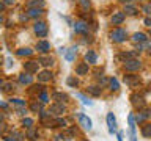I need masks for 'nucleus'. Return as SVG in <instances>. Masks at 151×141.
I'll use <instances>...</instances> for the list:
<instances>
[{
	"instance_id": "1",
	"label": "nucleus",
	"mask_w": 151,
	"mask_h": 141,
	"mask_svg": "<svg viewBox=\"0 0 151 141\" xmlns=\"http://www.w3.org/2000/svg\"><path fill=\"white\" fill-rule=\"evenodd\" d=\"M126 36H127V33L123 28H115L113 31H110V39L113 42H123L126 39Z\"/></svg>"
},
{
	"instance_id": "2",
	"label": "nucleus",
	"mask_w": 151,
	"mask_h": 141,
	"mask_svg": "<svg viewBox=\"0 0 151 141\" xmlns=\"http://www.w3.org/2000/svg\"><path fill=\"white\" fill-rule=\"evenodd\" d=\"M142 68V63L139 60H135V58H131V60H126L124 61V69L126 70H139Z\"/></svg>"
},
{
	"instance_id": "3",
	"label": "nucleus",
	"mask_w": 151,
	"mask_h": 141,
	"mask_svg": "<svg viewBox=\"0 0 151 141\" xmlns=\"http://www.w3.org/2000/svg\"><path fill=\"white\" fill-rule=\"evenodd\" d=\"M127 121H129V141H137V135H135V118H134V115H129Z\"/></svg>"
},
{
	"instance_id": "4",
	"label": "nucleus",
	"mask_w": 151,
	"mask_h": 141,
	"mask_svg": "<svg viewBox=\"0 0 151 141\" xmlns=\"http://www.w3.org/2000/svg\"><path fill=\"white\" fill-rule=\"evenodd\" d=\"M77 118H79V124L83 127L85 130H91V119L87 116V115H83V113H79L77 115Z\"/></svg>"
},
{
	"instance_id": "5",
	"label": "nucleus",
	"mask_w": 151,
	"mask_h": 141,
	"mask_svg": "<svg viewBox=\"0 0 151 141\" xmlns=\"http://www.w3.org/2000/svg\"><path fill=\"white\" fill-rule=\"evenodd\" d=\"M107 125H109V132L113 135V133H116V119H115V116H113V113H107Z\"/></svg>"
},
{
	"instance_id": "6",
	"label": "nucleus",
	"mask_w": 151,
	"mask_h": 141,
	"mask_svg": "<svg viewBox=\"0 0 151 141\" xmlns=\"http://www.w3.org/2000/svg\"><path fill=\"white\" fill-rule=\"evenodd\" d=\"M33 28H35V33H36L38 36L44 38L47 35V25H46V22H36Z\"/></svg>"
},
{
	"instance_id": "7",
	"label": "nucleus",
	"mask_w": 151,
	"mask_h": 141,
	"mask_svg": "<svg viewBox=\"0 0 151 141\" xmlns=\"http://www.w3.org/2000/svg\"><path fill=\"white\" fill-rule=\"evenodd\" d=\"M38 66H40V61H27V63H24V69H25V72H38Z\"/></svg>"
},
{
	"instance_id": "8",
	"label": "nucleus",
	"mask_w": 151,
	"mask_h": 141,
	"mask_svg": "<svg viewBox=\"0 0 151 141\" xmlns=\"http://www.w3.org/2000/svg\"><path fill=\"white\" fill-rule=\"evenodd\" d=\"M131 100H132V105H134L135 108H143L145 107V99L142 96H139V94H132Z\"/></svg>"
},
{
	"instance_id": "9",
	"label": "nucleus",
	"mask_w": 151,
	"mask_h": 141,
	"mask_svg": "<svg viewBox=\"0 0 151 141\" xmlns=\"http://www.w3.org/2000/svg\"><path fill=\"white\" fill-rule=\"evenodd\" d=\"M74 31L76 33H87L88 31V24L83 21H77L74 24Z\"/></svg>"
},
{
	"instance_id": "10",
	"label": "nucleus",
	"mask_w": 151,
	"mask_h": 141,
	"mask_svg": "<svg viewBox=\"0 0 151 141\" xmlns=\"http://www.w3.org/2000/svg\"><path fill=\"white\" fill-rule=\"evenodd\" d=\"M36 49L40 50L41 53H47V52L50 50V44H49L47 41H40V42L36 44Z\"/></svg>"
},
{
	"instance_id": "11",
	"label": "nucleus",
	"mask_w": 151,
	"mask_h": 141,
	"mask_svg": "<svg viewBox=\"0 0 151 141\" xmlns=\"http://www.w3.org/2000/svg\"><path fill=\"white\" fill-rule=\"evenodd\" d=\"M124 83L129 85L131 88H134L137 83H139V77L137 75H124Z\"/></svg>"
},
{
	"instance_id": "12",
	"label": "nucleus",
	"mask_w": 151,
	"mask_h": 141,
	"mask_svg": "<svg viewBox=\"0 0 151 141\" xmlns=\"http://www.w3.org/2000/svg\"><path fill=\"white\" fill-rule=\"evenodd\" d=\"M33 82V77L30 75V72H24V74H21L19 75V83H22V85H30Z\"/></svg>"
},
{
	"instance_id": "13",
	"label": "nucleus",
	"mask_w": 151,
	"mask_h": 141,
	"mask_svg": "<svg viewBox=\"0 0 151 141\" xmlns=\"http://www.w3.org/2000/svg\"><path fill=\"white\" fill-rule=\"evenodd\" d=\"M123 21H124V13H121V11H118L112 16V24L113 25H118V24H121Z\"/></svg>"
},
{
	"instance_id": "14",
	"label": "nucleus",
	"mask_w": 151,
	"mask_h": 141,
	"mask_svg": "<svg viewBox=\"0 0 151 141\" xmlns=\"http://www.w3.org/2000/svg\"><path fill=\"white\" fill-rule=\"evenodd\" d=\"M50 78H52V72H49V70H42V72L38 74L40 82H50Z\"/></svg>"
},
{
	"instance_id": "15",
	"label": "nucleus",
	"mask_w": 151,
	"mask_h": 141,
	"mask_svg": "<svg viewBox=\"0 0 151 141\" xmlns=\"http://www.w3.org/2000/svg\"><path fill=\"white\" fill-rule=\"evenodd\" d=\"M85 60H87L88 63H91V64H94V63H96V61H98V55L94 53L93 50H88L87 53H85Z\"/></svg>"
},
{
	"instance_id": "16",
	"label": "nucleus",
	"mask_w": 151,
	"mask_h": 141,
	"mask_svg": "<svg viewBox=\"0 0 151 141\" xmlns=\"http://www.w3.org/2000/svg\"><path fill=\"white\" fill-rule=\"evenodd\" d=\"M42 13L41 8H28V17H40Z\"/></svg>"
},
{
	"instance_id": "17",
	"label": "nucleus",
	"mask_w": 151,
	"mask_h": 141,
	"mask_svg": "<svg viewBox=\"0 0 151 141\" xmlns=\"http://www.w3.org/2000/svg\"><path fill=\"white\" fill-rule=\"evenodd\" d=\"M50 111L55 113V115H61V113H65V105L63 103H55V105H52Z\"/></svg>"
},
{
	"instance_id": "18",
	"label": "nucleus",
	"mask_w": 151,
	"mask_h": 141,
	"mask_svg": "<svg viewBox=\"0 0 151 141\" xmlns=\"http://www.w3.org/2000/svg\"><path fill=\"white\" fill-rule=\"evenodd\" d=\"M76 53H77V49L76 47H71V49L68 50V53L65 55V58H66V61H74V58H76Z\"/></svg>"
},
{
	"instance_id": "19",
	"label": "nucleus",
	"mask_w": 151,
	"mask_h": 141,
	"mask_svg": "<svg viewBox=\"0 0 151 141\" xmlns=\"http://www.w3.org/2000/svg\"><path fill=\"white\" fill-rule=\"evenodd\" d=\"M28 8H44V0H30L28 2Z\"/></svg>"
},
{
	"instance_id": "20",
	"label": "nucleus",
	"mask_w": 151,
	"mask_h": 141,
	"mask_svg": "<svg viewBox=\"0 0 151 141\" xmlns=\"http://www.w3.org/2000/svg\"><path fill=\"white\" fill-rule=\"evenodd\" d=\"M76 72H77V75H85L88 72V63H82L77 66V69H76Z\"/></svg>"
},
{
	"instance_id": "21",
	"label": "nucleus",
	"mask_w": 151,
	"mask_h": 141,
	"mask_svg": "<svg viewBox=\"0 0 151 141\" xmlns=\"http://www.w3.org/2000/svg\"><path fill=\"white\" fill-rule=\"evenodd\" d=\"M132 39H134L135 42H145L146 39H148V36H146L145 33H135V35L132 36Z\"/></svg>"
},
{
	"instance_id": "22",
	"label": "nucleus",
	"mask_w": 151,
	"mask_h": 141,
	"mask_svg": "<svg viewBox=\"0 0 151 141\" xmlns=\"http://www.w3.org/2000/svg\"><path fill=\"white\" fill-rule=\"evenodd\" d=\"M87 93H90L94 97H98V96H101V88H98V86H88L87 88Z\"/></svg>"
},
{
	"instance_id": "23",
	"label": "nucleus",
	"mask_w": 151,
	"mask_h": 141,
	"mask_svg": "<svg viewBox=\"0 0 151 141\" xmlns=\"http://www.w3.org/2000/svg\"><path fill=\"white\" fill-rule=\"evenodd\" d=\"M38 61H40V64H42V66H52L54 64V60H52L50 56H41Z\"/></svg>"
},
{
	"instance_id": "24",
	"label": "nucleus",
	"mask_w": 151,
	"mask_h": 141,
	"mask_svg": "<svg viewBox=\"0 0 151 141\" xmlns=\"http://www.w3.org/2000/svg\"><path fill=\"white\" fill-rule=\"evenodd\" d=\"M109 85H110L112 91H118V89H120V83H118V80L115 77H112L110 80H109Z\"/></svg>"
},
{
	"instance_id": "25",
	"label": "nucleus",
	"mask_w": 151,
	"mask_h": 141,
	"mask_svg": "<svg viewBox=\"0 0 151 141\" xmlns=\"http://www.w3.org/2000/svg\"><path fill=\"white\" fill-rule=\"evenodd\" d=\"M142 135L145 136V138H151V124H146L142 127Z\"/></svg>"
},
{
	"instance_id": "26",
	"label": "nucleus",
	"mask_w": 151,
	"mask_h": 141,
	"mask_svg": "<svg viewBox=\"0 0 151 141\" xmlns=\"http://www.w3.org/2000/svg\"><path fill=\"white\" fill-rule=\"evenodd\" d=\"M52 97H54V100H57V102H61V100H66V99H68V96L63 93H55Z\"/></svg>"
},
{
	"instance_id": "27",
	"label": "nucleus",
	"mask_w": 151,
	"mask_h": 141,
	"mask_svg": "<svg viewBox=\"0 0 151 141\" xmlns=\"http://www.w3.org/2000/svg\"><path fill=\"white\" fill-rule=\"evenodd\" d=\"M124 13L131 14V16H134V14H137V9L132 6V5H126V6H124Z\"/></svg>"
},
{
	"instance_id": "28",
	"label": "nucleus",
	"mask_w": 151,
	"mask_h": 141,
	"mask_svg": "<svg viewBox=\"0 0 151 141\" xmlns=\"http://www.w3.org/2000/svg\"><path fill=\"white\" fill-rule=\"evenodd\" d=\"M77 97L80 99V100H82V103H83V105H88V107H91V105H93V102H91V100H88V99L85 97L83 94H77Z\"/></svg>"
},
{
	"instance_id": "29",
	"label": "nucleus",
	"mask_w": 151,
	"mask_h": 141,
	"mask_svg": "<svg viewBox=\"0 0 151 141\" xmlns=\"http://www.w3.org/2000/svg\"><path fill=\"white\" fill-rule=\"evenodd\" d=\"M33 53V50L32 49H21V50H17V55H21V56H28V55H32Z\"/></svg>"
},
{
	"instance_id": "30",
	"label": "nucleus",
	"mask_w": 151,
	"mask_h": 141,
	"mask_svg": "<svg viewBox=\"0 0 151 141\" xmlns=\"http://www.w3.org/2000/svg\"><path fill=\"white\" fill-rule=\"evenodd\" d=\"M9 102L16 103V105H19V107H25V100H22V99H9Z\"/></svg>"
},
{
	"instance_id": "31",
	"label": "nucleus",
	"mask_w": 151,
	"mask_h": 141,
	"mask_svg": "<svg viewBox=\"0 0 151 141\" xmlns=\"http://www.w3.org/2000/svg\"><path fill=\"white\" fill-rule=\"evenodd\" d=\"M66 82H68V85H69V86H74V88L79 85L77 78H74V77H68V80H66Z\"/></svg>"
},
{
	"instance_id": "32",
	"label": "nucleus",
	"mask_w": 151,
	"mask_h": 141,
	"mask_svg": "<svg viewBox=\"0 0 151 141\" xmlns=\"http://www.w3.org/2000/svg\"><path fill=\"white\" fill-rule=\"evenodd\" d=\"M22 124L27 127V129H32L33 127V119H30V118H25V119L22 121Z\"/></svg>"
},
{
	"instance_id": "33",
	"label": "nucleus",
	"mask_w": 151,
	"mask_h": 141,
	"mask_svg": "<svg viewBox=\"0 0 151 141\" xmlns=\"http://www.w3.org/2000/svg\"><path fill=\"white\" fill-rule=\"evenodd\" d=\"M40 99H41V102H42V103H47V102H49V96H47V94H46L44 91L41 93V96H40Z\"/></svg>"
},
{
	"instance_id": "34",
	"label": "nucleus",
	"mask_w": 151,
	"mask_h": 141,
	"mask_svg": "<svg viewBox=\"0 0 151 141\" xmlns=\"http://www.w3.org/2000/svg\"><path fill=\"white\" fill-rule=\"evenodd\" d=\"M11 89H14V85H13V83H5V88H3V91H5V93L11 91Z\"/></svg>"
},
{
	"instance_id": "35",
	"label": "nucleus",
	"mask_w": 151,
	"mask_h": 141,
	"mask_svg": "<svg viewBox=\"0 0 151 141\" xmlns=\"http://www.w3.org/2000/svg\"><path fill=\"white\" fill-rule=\"evenodd\" d=\"M41 108H42V102L41 103H33V105H32L33 111H38V110H41Z\"/></svg>"
},
{
	"instance_id": "36",
	"label": "nucleus",
	"mask_w": 151,
	"mask_h": 141,
	"mask_svg": "<svg viewBox=\"0 0 151 141\" xmlns=\"http://www.w3.org/2000/svg\"><path fill=\"white\" fill-rule=\"evenodd\" d=\"M80 5H82V8H90V0H80Z\"/></svg>"
},
{
	"instance_id": "37",
	"label": "nucleus",
	"mask_w": 151,
	"mask_h": 141,
	"mask_svg": "<svg viewBox=\"0 0 151 141\" xmlns=\"http://www.w3.org/2000/svg\"><path fill=\"white\" fill-rule=\"evenodd\" d=\"M145 119H146V116L143 115V113H142V115H137V118H135V121H137V122H143Z\"/></svg>"
},
{
	"instance_id": "38",
	"label": "nucleus",
	"mask_w": 151,
	"mask_h": 141,
	"mask_svg": "<svg viewBox=\"0 0 151 141\" xmlns=\"http://www.w3.org/2000/svg\"><path fill=\"white\" fill-rule=\"evenodd\" d=\"M28 136H30L32 140H35V136H36V130H33V129H30L28 130V133H27Z\"/></svg>"
},
{
	"instance_id": "39",
	"label": "nucleus",
	"mask_w": 151,
	"mask_h": 141,
	"mask_svg": "<svg viewBox=\"0 0 151 141\" xmlns=\"http://www.w3.org/2000/svg\"><path fill=\"white\" fill-rule=\"evenodd\" d=\"M143 11H145L146 14H150V16H151V5H145V6H143Z\"/></svg>"
},
{
	"instance_id": "40",
	"label": "nucleus",
	"mask_w": 151,
	"mask_h": 141,
	"mask_svg": "<svg viewBox=\"0 0 151 141\" xmlns=\"http://www.w3.org/2000/svg\"><path fill=\"white\" fill-rule=\"evenodd\" d=\"M57 124H58L60 127H65L66 125V121L65 119H57Z\"/></svg>"
},
{
	"instance_id": "41",
	"label": "nucleus",
	"mask_w": 151,
	"mask_h": 141,
	"mask_svg": "<svg viewBox=\"0 0 151 141\" xmlns=\"http://www.w3.org/2000/svg\"><path fill=\"white\" fill-rule=\"evenodd\" d=\"M143 22H145V25H148V27H151V17H146L145 21H143Z\"/></svg>"
},
{
	"instance_id": "42",
	"label": "nucleus",
	"mask_w": 151,
	"mask_h": 141,
	"mask_svg": "<svg viewBox=\"0 0 151 141\" xmlns=\"http://www.w3.org/2000/svg\"><path fill=\"white\" fill-rule=\"evenodd\" d=\"M3 3H5V5H13L14 0H3Z\"/></svg>"
},
{
	"instance_id": "43",
	"label": "nucleus",
	"mask_w": 151,
	"mask_h": 141,
	"mask_svg": "<svg viewBox=\"0 0 151 141\" xmlns=\"http://www.w3.org/2000/svg\"><path fill=\"white\" fill-rule=\"evenodd\" d=\"M99 83H101V85H106V83H107V80L101 77V78H99Z\"/></svg>"
},
{
	"instance_id": "44",
	"label": "nucleus",
	"mask_w": 151,
	"mask_h": 141,
	"mask_svg": "<svg viewBox=\"0 0 151 141\" xmlns=\"http://www.w3.org/2000/svg\"><path fill=\"white\" fill-rule=\"evenodd\" d=\"M118 141H123V133H121V132H118Z\"/></svg>"
},
{
	"instance_id": "45",
	"label": "nucleus",
	"mask_w": 151,
	"mask_h": 141,
	"mask_svg": "<svg viewBox=\"0 0 151 141\" xmlns=\"http://www.w3.org/2000/svg\"><path fill=\"white\" fill-rule=\"evenodd\" d=\"M5 141H21V140H11L9 136H5Z\"/></svg>"
},
{
	"instance_id": "46",
	"label": "nucleus",
	"mask_w": 151,
	"mask_h": 141,
	"mask_svg": "<svg viewBox=\"0 0 151 141\" xmlns=\"http://www.w3.org/2000/svg\"><path fill=\"white\" fill-rule=\"evenodd\" d=\"M121 2H123V3H126V2H131V0H121Z\"/></svg>"
},
{
	"instance_id": "47",
	"label": "nucleus",
	"mask_w": 151,
	"mask_h": 141,
	"mask_svg": "<svg viewBox=\"0 0 151 141\" xmlns=\"http://www.w3.org/2000/svg\"><path fill=\"white\" fill-rule=\"evenodd\" d=\"M82 141H88V140H82Z\"/></svg>"
}]
</instances>
